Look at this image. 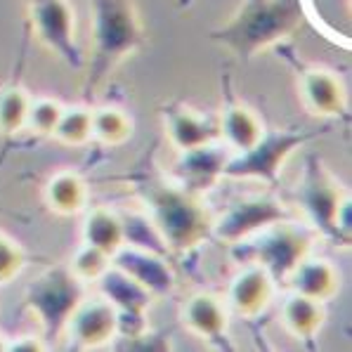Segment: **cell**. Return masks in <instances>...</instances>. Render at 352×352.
Here are the masks:
<instances>
[{"label": "cell", "instance_id": "3957f363", "mask_svg": "<svg viewBox=\"0 0 352 352\" xmlns=\"http://www.w3.org/2000/svg\"><path fill=\"white\" fill-rule=\"evenodd\" d=\"M140 192L147 204V215L170 253H189L210 236L213 218L199 194L168 182H149Z\"/></svg>", "mask_w": 352, "mask_h": 352}, {"label": "cell", "instance_id": "44dd1931", "mask_svg": "<svg viewBox=\"0 0 352 352\" xmlns=\"http://www.w3.org/2000/svg\"><path fill=\"white\" fill-rule=\"evenodd\" d=\"M45 201L59 215H76L88 204V185L78 173L62 170L47 180Z\"/></svg>", "mask_w": 352, "mask_h": 352}, {"label": "cell", "instance_id": "83f0119b", "mask_svg": "<svg viewBox=\"0 0 352 352\" xmlns=\"http://www.w3.org/2000/svg\"><path fill=\"white\" fill-rule=\"evenodd\" d=\"M64 104L50 97H38L29 102V113H26V126L38 135H52L62 116Z\"/></svg>", "mask_w": 352, "mask_h": 352}, {"label": "cell", "instance_id": "6da1fadb", "mask_svg": "<svg viewBox=\"0 0 352 352\" xmlns=\"http://www.w3.org/2000/svg\"><path fill=\"white\" fill-rule=\"evenodd\" d=\"M90 67L85 95H97L113 69L144 41V29L133 0H90Z\"/></svg>", "mask_w": 352, "mask_h": 352}, {"label": "cell", "instance_id": "5bb4252c", "mask_svg": "<svg viewBox=\"0 0 352 352\" xmlns=\"http://www.w3.org/2000/svg\"><path fill=\"white\" fill-rule=\"evenodd\" d=\"M300 97L307 111L329 118L345 111V88L340 76L329 69H307L300 76Z\"/></svg>", "mask_w": 352, "mask_h": 352}, {"label": "cell", "instance_id": "9c48e42d", "mask_svg": "<svg viewBox=\"0 0 352 352\" xmlns=\"http://www.w3.org/2000/svg\"><path fill=\"white\" fill-rule=\"evenodd\" d=\"M345 189L338 180L329 173V168L324 166L322 159L312 156L305 164V173L302 180L298 185V204H300L305 218L310 220V225L317 232H322L329 241H336V230H333V218L336 208H338L340 199L345 197Z\"/></svg>", "mask_w": 352, "mask_h": 352}, {"label": "cell", "instance_id": "ffe728a7", "mask_svg": "<svg viewBox=\"0 0 352 352\" xmlns=\"http://www.w3.org/2000/svg\"><path fill=\"white\" fill-rule=\"evenodd\" d=\"M263 121L253 113V109L243 104H230L220 116L218 135L225 140V144L234 151H246L260 140L263 135Z\"/></svg>", "mask_w": 352, "mask_h": 352}, {"label": "cell", "instance_id": "7402d4cb", "mask_svg": "<svg viewBox=\"0 0 352 352\" xmlns=\"http://www.w3.org/2000/svg\"><path fill=\"white\" fill-rule=\"evenodd\" d=\"M83 243L113 256L123 246L121 215L109 208H93L83 220Z\"/></svg>", "mask_w": 352, "mask_h": 352}, {"label": "cell", "instance_id": "8fae6325", "mask_svg": "<svg viewBox=\"0 0 352 352\" xmlns=\"http://www.w3.org/2000/svg\"><path fill=\"white\" fill-rule=\"evenodd\" d=\"M111 265L123 270L126 274H130L138 284H142L144 289L151 291L154 296L170 294L177 284L175 272H173V267L168 265L166 256L144 251V248H138V246H130V243H123V246L113 253Z\"/></svg>", "mask_w": 352, "mask_h": 352}, {"label": "cell", "instance_id": "603a6c76", "mask_svg": "<svg viewBox=\"0 0 352 352\" xmlns=\"http://www.w3.org/2000/svg\"><path fill=\"white\" fill-rule=\"evenodd\" d=\"M121 223H123V243L144 248V251H151V253H159V256H166V258L170 256L164 236L159 234V230H156V225L151 223V218L147 213H123Z\"/></svg>", "mask_w": 352, "mask_h": 352}, {"label": "cell", "instance_id": "9a60e30c", "mask_svg": "<svg viewBox=\"0 0 352 352\" xmlns=\"http://www.w3.org/2000/svg\"><path fill=\"white\" fill-rule=\"evenodd\" d=\"M182 324L204 340H218L227 333L230 307L215 294H194L187 298L180 312Z\"/></svg>", "mask_w": 352, "mask_h": 352}, {"label": "cell", "instance_id": "7c38bea8", "mask_svg": "<svg viewBox=\"0 0 352 352\" xmlns=\"http://www.w3.org/2000/svg\"><path fill=\"white\" fill-rule=\"evenodd\" d=\"M230 156L232 154L227 151V144L215 142L180 151V159L175 164L177 185L194 194L206 192L223 177V168Z\"/></svg>", "mask_w": 352, "mask_h": 352}, {"label": "cell", "instance_id": "4316f807", "mask_svg": "<svg viewBox=\"0 0 352 352\" xmlns=\"http://www.w3.org/2000/svg\"><path fill=\"white\" fill-rule=\"evenodd\" d=\"M109 265H111V256H107L100 248L83 243L72 258V267L69 270H72V274L78 281H97Z\"/></svg>", "mask_w": 352, "mask_h": 352}, {"label": "cell", "instance_id": "1f68e13d", "mask_svg": "<svg viewBox=\"0 0 352 352\" xmlns=\"http://www.w3.org/2000/svg\"><path fill=\"white\" fill-rule=\"evenodd\" d=\"M5 343H8V340H5L3 336H0V352H5Z\"/></svg>", "mask_w": 352, "mask_h": 352}, {"label": "cell", "instance_id": "ba28073f", "mask_svg": "<svg viewBox=\"0 0 352 352\" xmlns=\"http://www.w3.org/2000/svg\"><path fill=\"white\" fill-rule=\"evenodd\" d=\"M310 251L312 234L305 227L296 225L294 220L263 230V236L253 243L256 265H260L274 279V284L289 279V274L298 267L302 258L310 256Z\"/></svg>", "mask_w": 352, "mask_h": 352}, {"label": "cell", "instance_id": "7a4b0ae2", "mask_svg": "<svg viewBox=\"0 0 352 352\" xmlns=\"http://www.w3.org/2000/svg\"><path fill=\"white\" fill-rule=\"evenodd\" d=\"M300 0H246L213 38L236 57L251 59L260 50L294 36L302 24Z\"/></svg>", "mask_w": 352, "mask_h": 352}, {"label": "cell", "instance_id": "ac0fdd59", "mask_svg": "<svg viewBox=\"0 0 352 352\" xmlns=\"http://www.w3.org/2000/svg\"><path fill=\"white\" fill-rule=\"evenodd\" d=\"M100 286V296H104L116 310H135V312H147L154 302V294L144 289L142 284H138L130 274H126L123 270L109 267L102 272V277L97 279Z\"/></svg>", "mask_w": 352, "mask_h": 352}, {"label": "cell", "instance_id": "d6986e66", "mask_svg": "<svg viewBox=\"0 0 352 352\" xmlns=\"http://www.w3.org/2000/svg\"><path fill=\"white\" fill-rule=\"evenodd\" d=\"M324 319H327L324 302L296 294V291L281 305V324L286 327V331L300 340L315 338V333L322 329Z\"/></svg>", "mask_w": 352, "mask_h": 352}, {"label": "cell", "instance_id": "f1b7e54d", "mask_svg": "<svg viewBox=\"0 0 352 352\" xmlns=\"http://www.w3.org/2000/svg\"><path fill=\"white\" fill-rule=\"evenodd\" d=\"M26 256L17 241L0 232V284H8L24 270Z\"/></svg>", "mask_w": 352, "mask_h": 352}, {"label": "cell", "instance_id": "d4e9b609", "mask_svg": "<svg viewBox=\"0 0 352 352\" xmlns=\"http://www.w3.org/2000/svg\"><path fill=\"white\" fill-rule=\"evenodd\" d=\"M55 138L64 144H72V147H80L93 138V109L88 107H64L59 123L55 128Z\"/></svg>", "mask_w": 352, "mask_h": 352}, {"label": "cell", "instance_id": "52a82bcc", "mask_svg": "<svg viewBox=\"0 0 352 352\" xmlns=\"http://www.w3.org/2000/svg\"><path fill=\"white\" fill-rule=\"evenodd\" d=\"M29 24L43 47L72 69H83L85 57L76 41V14L69 0H29Z\"/></svg>", "mask_w": 352, "mask_h": 352}, {"label": "cell", "instance_id": "277c9868", "mask_svg": "<svg viewBox=\"0 0 352 352\" xmlns=\"http://www.w3.org/2000/svg\"><path fill=\"white\" fill-rule=\"evenodd\" d=\"M80 284L83 281H78L72 270L64 267L47 270L31 284L24 302L31 315L38 319L45 338H57L59 333H64L69 315L83 298Z\"/></svg>", "mask_w": 352, "mask_h": 352}, {"label": "cell", "instance_id": "5b68a950", "mask_svg": "<svg viewBox=\"0 0 352 352\" xmlns=\"http://www.w3.org/2000/svg\"><path fill=\"white\" fill-rule=\"evenodd\" d=\"M310 140L302 130H263L260 140L246 151L230 156L223 168V177H258L274 185L289 156Z\"/></svg>", "mask_w": 352, "mask_h": 352}, {"label": "cell", "instance_id": "f546056e", "mask_svg": "<svg viewBox=\"0 0 352 352\" xmlns=\"http://www.w3.org/2000/svg\"><path fill=\"white\" fill-rule=\"evenodd\" d=\"M333 230H336V241H338V246H350V241H352V199H350V194H345V197L340 199L338 208H336Z\"/></svg>", "mask_w": 352, "mask_h": 352}, {"label": "cell", "instance_id": "cb8c5ba5", "mask_svg": "<svg viewBox=\"0 0 352 352\" xmlns=\"http://www.w3.org/2000/svg\"><path fill=\"white\" fill-rule=\"evenodd\" d=\"M133 135V118L118 107H100L93 111V138L102 144H123Z\"/></svg>", "mask_w": 352, "mask_h": 352}, {"label": "cell", "instance_id": "30bf717a", "mask_svg": "<svg viewBox=\"0 0 352 352\" xmlns=\"http://www.w3.org/2000/svg\"><path fill=\"white\" fill-rule=\"evenodd\" d=\"M64 333L76 348H102L116 338V307L104 296L80 298V302L67 319Z\"/></svg>", "mask_w": 352, "mask_h": 352}, {"label": "cell", "instance_id": "484cf974", "mask_svg": "<svg viewBox=\"0 0 352 352\" xmlns=\"http://www.w3.org/2000/svg\"><path fill=\"white\" fill-rule=\"evenodd\" d=\"M29 102L31 97L19 85H10L0 93V133L14 135L26 126Z\"/></svg>", "mask_w": 352, "mask_h": 352}, {"label": "cell", "instance_id": "2e32d148", "mask_svg": "<svg viewBox=\"0 0 352 352\" xmlns=\"http://www.w3.org/2000/svg\"><path fill=\"white\" fill-rule=\"evenodd\" d=\"M286 284L307 298L315 300H329L338 294L340 289V272L333 267L331 260L327 258H302L298 263V267L289 274Z\"/></svg>", "mask_w": 352, "mask_h": 352}, {"label": "cell", "instance_id": "8992f818", "mask_svg": "<svg viewBox=\"0 0 352 352\" xmlns=\"http://www.w3.org/2000/svg\"><path fill=\"white\" fill-rule=\"evenodd\" d=\"M286 220H294V210L289 206L270 194H256L232 204L218 220H213L210 234L225 246H239L256 232Z\"/></svg>", "mask_w": 352, "mask_h": 352}, {"label": "cell", "instance_id": "4fadbf2b", "mask_svg": "<svg viewBox=\"0 0 352 352\" xmlns=\"http://www.w3.org/2000/svg\"><path fill=\"white\" fill-rule=\"evenodd\" d=\"M272 296H274V279L260 265H251V267H243L230 281L225 302L236 317L253 319L263 310H267Z\"/></svg>", "mask_w": 352, "mask_h": 352}, {"label": "cell", "instance_id": "e0dca14e", "mask_svg": "<svg viewBox=\"0 0 352 352\" xmlns=\"http://www.w3.org/2000/svg\"><path fill=\"white\" fill-rule=\"evenodd\" d=\"M166 135L177 151H185L215 142L218 126L194 109H173L166 113Z\"/></svg>", "mask_w": 352, "mask_h": 352}, {"label": "cell", "instance_id": "4dcf8cb0", "mask_svg": "<svg viewBox=\"0 0 352 352\" xmlns=\"http://www.w3.org/2000/svg\"><path fill=\"white\" fill-rule=\"evenodd\" d=\"M47 350V345L43 343L41 336H21V338L5 343V352H43Z\"/></svg>", "mask_w": 352, "mask_h": 352}]
</instances>
